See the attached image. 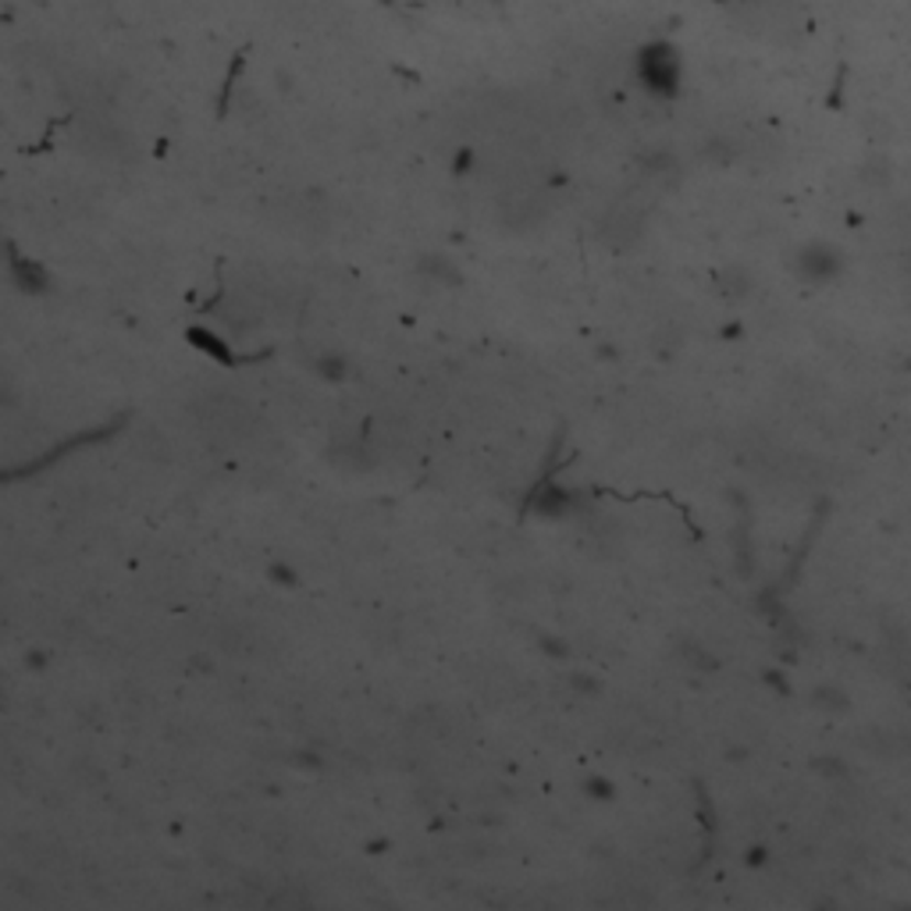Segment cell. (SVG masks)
Segmentation results:
<instances>
[{
  "instance_id": "cell-1",
  "label": "cell",
  "mask_w": 911,
  "mask_h": 911,
  "mask_svg": "<svg viewBox=\"0 0 911 911\" xmlns=\"http://www.w3.org/2000/svg\"><path fill=\"white\" fill-rule=\"evenodd\" d=\"M186 339H189L193 349H200V353H207L210 360H218V363H235L232 345H228V342L218 336V331H210V328H189Z\"/></svg>"
},
{
  "instance_id": "cell-3",
  "label": "cell",
  "mask_w": 911,
  "mask_h": 911,
  "mask_svg": "<svg viewBox=\"0 0 911 911\" xmlns=\"http://www.w3.org/2000/svg\"><path fill=\"white\" fill-rule=\"evenodd\" d=\"M314 374L328 385H342L349 377V360L339 353V349H328V353L314 356Z\"/></svg>"
},
{
  "instance_id": "cell-10",
  "label": "cell",
  "mask_w": 911,
  "mask_h": 911,
  "mask_svg": "<svg viewBox=\"0 0 911 911\" xmlns=\"http://www.w3.org/2000/svg\"><path fill=\"white\" fill-rule=\"evenodd\" d=\"M388 847H392L388 837H374V841H367V852H371V855H385Z\"/></svg>"
},
{
  "instance_id": "cell-6",
  "label": "cell",
  "mask_w": 911,
  "mask_h": 911,
  "mask_svg": "<svg viewBox=\"0 0 911 911\" xmlns=\"http://www.w3.org/2000/svg\"><path fill=\"white\" fill-rule=\"evenodd\" d=\"M267 581L285 588V591H293V588H299V570L293 563H271L267 567Z\"/></svg>"
},
{
  "instance_id": "cell-9",
  "label": "cell",
  "mask_w": 911,
  "mask_h": 911,
  "mask_svg": "<svg viewBox=\"0 0 911 911\" xmlns=\"http://www.w3.org/2000/svg\"><path fill=\"white\" fill-rule=\"evenodd\" d=\"M47 651H29L25 656V670H47Z\"/></svg>"
},
{
  "instance_id": "cell-7",
  "label": "cell",
  "mask_w": 911,
  "mask_h": 911,
  "mask_svg": "<svg viewBox=\"0 0 911 911\" xmlns=\"http://www.w3.org/2000/svg\"><path fill=\"white\" fill-rule=\"evenodd\" d=\"M538 648H541V656H549V659H570V641L567 637H559V634H541L538 637Z\"/></svg>"
},
{
  "instance_id": "cell-5",
  "label": "cell",
  "mask_w": 911,
  "mask_h": 911,
  "mask_svg": "<svg viewBox=\"0 0 911 911\" xmlns=\"http://www.w3.org/2000/svg\"><path fill=\"white\" fill-rule=\"evenodd\" d=\"M424 275L435 278V282H442V285H460V271H456L452 264H446V261H438V256L424 261Z\"/></svg>"
},
{
  "instance_id": "cell-2",
  "label": "cell",
  "mask_w": 911,
  "mask_h": 911,
  "mask_svg": "<svg viewBox=\"0 0 911 911\" xmlns=\"http://www.w3.org/2000/svg\"><path fill=\"white\" fill-rule=\"evenodd\" d=\"M573 506H577V495L559 489V484H545L535 498V509L541 516H567V513H573Z\"/></svg>"
},
{
  "instance_id": "cell-8",
  "label": "cell",
  "mask_w": 911,
  "mask_h": 911,
  "mask_svg": "<svg viewBox=\"0 0 911 911\" xmlns=\"http://www.w3.org/2000/svg\"><path fill=\"white\" fill-rule=\"evenodd\" d=\"M570 688L584 691V694H599V680L588 677V673H570Z\"/></svg>"
},
{
  "instance_id": "cell-4",
  "label": "cell",
  "mask_w": 911,
  "mask_h": 911,
  "mask_svg": "<svg viewBox=\"0 0 911 911\" xmlns=\"http://www.w3.org/2000/svg\"><path fill=\"white\" fill-rule=\"evenodd\" d=\"M581 794H584L588 801L610 804V801H616V780H610L605 772H588V777L581 780Z\"/></svg>"
}]
</instances>
